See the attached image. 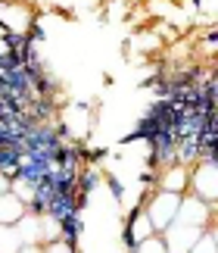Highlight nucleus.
Returning a JSON list of instances; mask_svg holds the SVG:
<instances>
[{
    "instance_id": "nucleus-1",
    "label": "nucleus",
    "mask_w": 218,
    "mask_h": 253,
    "mask_svg": "<svg viewBox=\"0 0 218 253\" xmlns=\"http://www.w3.org/2000/svg\"><path fill=\"white\" fill-rule=\"evenodd\" d=\"M181 203H184V194H172V191H156V194H146L144 197V210L153 219L156 235H165L175 225L178 212H181Z\"/></svg>"
},
{
    "instance_id": "nucleus-2",
    "label": "nucleus",
    "mask_w": 218,
    "mask_h": 253,
    "mask_svg": "<svg viewBox=\"0 0 218 253\" xmlns=\"http://www.w3.org/2000/svg\"><path fill=\"white\" fill-rule=\"evenodd\" d=\"M190 191L203 203H209L212 210H218V166L215 163L203 160L190 169Z\"/></svg>"
},
{
    "instance_id": "nucleus-3",
    "label": "nucleus",
    "mask_w": 218,
    "mask_h": 253,
    "mask_svg": "<svg viewBox=\"0 0 218 253\" xmlns=\"http://www.w3.org/2000/svg\"><path fill=\"white\" fill-rule=\"evenodd\" d=\"M156 235V228H153V219L146 216V210H144V200L137 203V207L131 210V216L125 219V228H122V241H125V247L128 250H134L141 241L146 238H153Z\"/></svg>"
},
{
    "instance_id": "nucleus-4",
    "label": "nucleus",
    "mask_w": 218,
    "mask_h": 253,
    "mask_svg": "<svg viewBox=\"0 0 218 253\" xmlns=\"http://www.w3.org/2000/svg\"><path fill=\"white\" fill-rule=\"evenodd\" d=\"M0 22L6 25V32L28 35V28L35 25V16L22 0H0Z\"/></svg>"
},
{
    "instance_id": "nucleus-5",
    "label": "nucleus",
    "mask_w": 218,
    "mask_h": 253,
    "mask_svg": "<svg viewBox=\"0 0 218 253\" xmlns=\"http://www.w3.org/2000/svg\"><path fill=\"white\" fill-rule=\"evenodd\" d=\"M203 231L209 228H196V225H184V222H175L172 228L165 231V244H168V253H190L193 244L203 238Z\"/></svg>"
},
{
    "instance_id": "nucleus-6",
    "label": "nucleus",
    "mask_w": 218,
    "mask_h": 253,
    "mask_svg": "<svg viewBox=\"0 0 218 253\" xmlns=\"http://www.w3.org/2000/svg\"><path fill=\"white\" fill-rule=\"evenodd\" d=\"M156 188H159V191H172V194H187V191H190V166L175 163V166L162 169Z\"/></svg>"
},
{
    "instance_id": "nucleus-7",
    "label": "nucleus",
    "mask_w": 218,
    "mask_h": 253,
    "mask_svg": "<svg viewBox=\"0 0 218 253\" xmlns=\"http://www.w3.org/2000/svg\"><path fill=\"white\" fill-rule=\"evenodd\" d=\"M28 216V203L19 200L13 191L0 194V225H19Z\"/></svg>"
},
{
    "instance_id": "nucleus-8",
    "label": "nucleus",
    "mask_w": 218,
    "mask_h": 253,
    "mask_svg": "<svg viewBox=\"0 0 218 253\" xmlns=\"http://www.w3.org/2000/svg\"><path fill=\"white\" fill-rule=\"evenodd\" d=\"M25 160V150L22 147H13V144H6V147H0V172L9 175V178H16L19 166H22Z\"/></svg>"
},
{
    "instance_id": "nucleus-9",
    "label": "nucleus",
    "mask_w": 218,
    "mask_h": 253,
    "mask_svg": "<svg viewBox=\"0 0 218 253\" xmlns=\"http://www.w3.org/2000/svg\"><path fill=\"white\" fill-rule=\"evenodd\" d=\"M28 113L35 116V122H53L56 113H59V106H56L53 97H35V100L28 103Z\"/></svg>"
},
{
    "instance_id": "nucleus-10",
    "label": "nucleus",
    "mask_w": 218,
    "mask_h": 253,
    "mask_svg": "<svg viewBox=\"0 0 218 253\" xmlns=\"http://www.w3.org/2000/svg\"><path fill=\"white\" fill-rule=\"evenodd\" d=\"M25 247L22 231L16 225H0V253H19Z\"/></svg>"
},
{
    "instance_id": "nucleus-11",
    "label": "nucleus",
    "mask_w": 218,
    "mask_h": 253,
    "mask_svg": "<svg viewBox=\"0 0 218 253\" xmlns=\"http://www.w3.org/2000/svg\"><path fill=\"white\" fill-rule=\"evenodd\" d=\"M22 231V241L25 244H41V216H35V212H28V216L16 225ZM44 247V244H41Z\"/></svg>"
},
{
    "instance_id": "nucleus-12",
    "label": "nucleus",
    "mask_w": 218,
    "mask_h": 253,
    "mask_svg": "<svg viewBox=\"0 0 218 253\" xmlns=\"http://www.w3.org/2000/svg\"><path fill=\"white\" fill-rule=\"evenodd\" d=\"M97 184H100V172H97V166H84L81 175H78V194H81V197L87 200Z\"/></svg>"
},
{
    "instance_id": "nucleus-13",
    "label": "nucleus",
    "mask_w": 218,
    "mask_h": 253,
    "mask_svg": "<svg viewBox=\"0 0 218 253\" xmlns=\"http://www.w3.org/2000/svg\"><path fill=\"white\" fill-rule=\"evenodd\" d=\"M81 231H84V219H81V212L63 222V241H69V244H75V247H78V238H81Z\"/></svg>"
},
{
    "instance_id": "nucleus-14",
    "label": "nucleus",
    "mask_w": 218,
    "mask_h": 253,
    "mask_svg": "<svg viewBox=\"0 0 218 253\" xmlns=\"http://www.w3.org/2000/svg\"><path fill=\"white\" fill-rule=\"evenodd\" d=\"M131 253H168V244H165V238L162 235H153V238H146L141 241Z\"/></svg>"
},
{
    "instance_id": "nucleus-15",
    "label": "nucleus",
    "mask_w": 218,
    "mask_h": 253,
    "mask_svg": "<svg viewBox=\"0 0 218 253\" xmlns=\"http://www.w3.org/2000/svg\"><path fill=\"white\" fill-rule=\"evenodd\" d=\"M13 194H16V197L19 200H25L28 203V207H32V200H35V194H37V188H35V184H28V181H13Z\"/></svg>"
},
{
    "instance_id": "nucleus-16",
    "label": "nucleus",
    "mask_w": 218,
    "mask_h": 253,
    "mask_svg": "<svg viewBox=\"0 0 218 253\" xmlns=\"http://www.w3.org/2000/svg\"><path fill=\"white\" fill-rule=\"evenodd\" d=\"M190 253H218V247H215V238H212V231H203V238L193 244V250Z\"/></svg>"
},
{
    "instance_id": "nucleus-17",
    "label": "nucleus",
    "mask_w": 218,
    "mask_h": 253,
    "mask_svg": "<svg viewBox=\"0 0 218 253\" xmlns=\"http://www.w3.org/2000/svg\"><path fill=\"white\" fill-rule=\"evenodd\" d=\"M103 181H106V188L112 191V197H115V200H122V197H125V184L118 181V175L109 172V175H103Z\"/></svg>"
},
{
    "instance_id": "nucleus-18",
    "label": "nucleus",
    "mask_w": 218,
    "mask_h": 253,
    "mask_svg": "<svg viewBox=\"0 0 218 253\" xmlns=\"http://www.w3.org/2000/svg\"><path fill=\"white\" fill-rule=\"evenodd\" d=\"M44 253H75V244H69V241H50V244H44Z\"/></svg>"
},
{
    "instance_id": "nucleus-19",
    "label": "nucleus",
    "mask_w": 218,
    "mask_h": 253,
    "mask_svg": "<svg viewBox=\"0 0 218 253\" xmlns=\"http://www.w3.org/2000/svg\"><path fill=\"white\" fill-rule=\"evenodd\" d=\"M106 153H109L106 147H87V150H84V166H97V163H100Z\"/></svg>"
},
{
    "instance_id": "nucleus-20",
    "label": "nucleus",
    "mask_w": 218,
    "mask_h": 253,
    "mask_svg": "<svg viewBox=\"0 0 218 253\" xmlns=\"http://www.w3.org/2000/svg\"><path fill=\"white\" fill-rule=\"evenodd\" d=\"M28 41H32V44H41V41H44V28H41V22H35L32 28H28Z\"/></svg>"
},
{
    "instance_id": "nucleus-21",
    "label": "nucleus",
    "mask_w": 218,
    "mask_h": 253,
    "mask_svg": "<svg viewBox=\"0 0 218 253\" xmlns=\"http://www.w3.org/2000/svg\"><path fill=\"white\" fill-rule=\"evenodd\" d=\"M13 181H16V178H9V175L0 172V194H9V191H13Z\"/></svg>"
},
{
    "instance_id": "nucleus-22",
    "label": "nucleus",
    "mask_w": 218,
    "mask_h": 253,
    "mask_svg": "<svg viewBox=\"0 0 218 253\" xmlns=\"http://www.w3.org/2000/svg\"><path fill=\"white\" fill-rule=\"evenodd\" d=\"M19 253H44V247H41V244H25Z\"/></svg>"
},
{
    "instance_id": "nucleus-23",
    "label": "nucleus",
    "mask_w": 218,
    "mask_h": 253,
    "mask_svg": "<svg viewBox=\"0 0 218 253\" xmlns=\"http://www.w3.org/2000/svg\"><path fill=\"white\" fill-rule=\"evenodd\" d=\"M206 44H215L218 41V28H209V32H206V38H203Z\"/></svg>"
},
{
    "instance_id": "nucleus-24",
    "label": "nucleus",
    "mask_w": 218,
    "mask_h": 253,
    "mask_svg": "<svg viewBox=\"0 0 218 253\" xmlns=\"http://www.w3.org/2000/svg\"><path fill=\"white\" fill-rule=\"evenodd\" d=\"M209 231H212V238H215V247H218V222H215V225H212Z\"/></svg>"
},
{
    "instance_id": "nucleus-25",
    "label": "nucleus",
    "mask_w": 218,
    "mask_h": 253,
    "mask_svg": "<svg viewBox=\"0 0 218 253\" xmlns=\"http://www.w3.org/2000/svg\"><path fill=\"white\" fill-rule=\"evenodd\" d=\"M6 35H9V32H6V25H3V22H0V38H6Z\"/></svg>"
},
{
    "instance_id": "nucleus-26",
    "label": "nucleus",
    "mask_w": 218,
    "mask_h": 253,
    "mask_svg": "<svg viewBox=\"0 0 218 253\" xmlns=\"http://www.w3.org/2000/svg\"><path fill=\"white\" fill-rule=\"evenodd\" d=\"M190 3H193V6H200V0H190Z\"/></svg>"
}]
</instances>
